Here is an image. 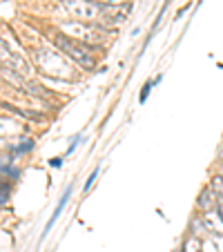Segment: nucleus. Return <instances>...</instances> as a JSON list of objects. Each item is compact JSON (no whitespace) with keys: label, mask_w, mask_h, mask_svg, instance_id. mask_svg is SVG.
<instances>
[{"label":"nucleus","mask_w":223,"mask_h":252,"mask_svg":"<svg viewBox=\"0 0 223 252\" xmlns=\"http://www.w3.org/2000/svg\"><path fill=\"white\" fill-rule=\"evenodd\" d=\"M96 174H98V170H94V172H92V176H90V181H87V183H85V188H90V186H92V183H94Z\"/></svg>","instance_id":"obj_6"},{"label":"nucleus","mask_w":223,"mask_h":252,"mask_svg":"<svg viewBox=\"0 0 223 252\" xmlns=\"http://www.w3.org/2000/svg\"><path fill=\"white\" fill-rule=\"evenodd\" d=\"M212 190H203L201 192V199H199V208H205V210H210L212 208Z\"/></svg>","instance_id":"obj_3"},{"label":"nucleus","mask_w":223,"mask_h":252,"mask_svg":"<svg viewBox=\"0 0 223 252\" xmlns=\"http://www.w3.org/2000/svg\"><path fill=\"white\" fill-rule=\"evenodd\" d=\"M56 45L67 54V56H71L74 61L81 63L83 67H87V69H92V67H94V56H92V54L87 52L83 45L74 43V40H69V38H63V36H58V38H56Z\"/></svg>","instance_id":"obj_1"},{"label":"nucleus","mask_w":223,"mask_h":252,"mask_svg":"<svg viewBox=\"0 0 223 252\" xmlns=\"http://www.w3.org/2000/svg\"><path fill=\"white\" fill-rule=\"evenodd\" d=\"M199 248H201V243L196 237H190L188 243H185V252H199Z\"/></svg>","instance_id":"obj_4"},{"label":"nucleus","mask_w":223,"mask_h":252,"mask_svg":"<svg viewBox=\"0 0 223 252\" xmlns=\"http://www.w3.org/2000/svg\"><path fill=\"white\" fill-rule=\"evenodd\" d=\"M69 192H71V188H67V190H65V194H63V199H61V203H58V205H56V210H54V214H52V219H49L47 228H45V232H49V230H52V225L56 223V219H58V214H61L63 205L67 203V196H69Z\"/></svg>","instance_id":"obj_2"},{"label":"nucleus","mask_w":223,"mask_h":252,"mask_svg":"<svg viewBox=\"0 0 223 252\" xmlns=\"http://www.w3.org/2000/svg\"><path fill=\"white\" fill-rule=\"evenodd\" d=\"M212 192L217 196H223V176H217L212 181Z\"/></svg>","instance_id":"obj_5"}]
</instances>
